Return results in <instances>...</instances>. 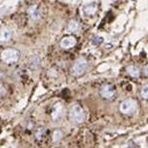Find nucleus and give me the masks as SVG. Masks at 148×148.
Listing matches in <instances>:
<instances>
[{
  "instance_id": "nucleus-1",
  "label": "nucleus",
  "mask_w": 148,
  "mask_h": 148,
  "mask_svg": "<svg viewBox=\"0 0 148 148\" xmlns=\"http://www.w3.org/2000/svg\"><path fill=\"white\" fill-rule=\"evenodd\" d=\"M20 53L18 50L14 49V48H6L0 54V59L6 64H12L15 63L19 60Z\"/></svg>"
},
{
  "instance_id": "nucleus-2",
  "label": "nucleus",
  "mask_w": 148,
  "mask_h": 148,
  "mask_svg": "<svg viewBox=\"0 0 148 148\" xmlns=\"http://www.w3.org/2000/svg\"><path fill=\"white\" fill-rule=\"evenodd\" d=\"M69 118L75 124H80L85 119V112L80 105H73L69 111Z\"/></svg>"
},
{
  "instance_id": "nucleus-3",
  "label": "nucleus",
  "mask_w": 148,
  "mask_h": 148,
  "mask_svg": "<svg viewBox=\"0 0 148 148\" xmlns=\"http://www.w3.org/2000/svg\"><path fill=\"white\" fill-rule=\"evenodd\" d=\"M87 68H88L87 60L85 58H83V57H80V58H78L75 61L72 69H71V72H72L74 76L78 77V76H81L82 74L85 73Z\"/></svg>"
},
{
  "instance_id": "nucleus-4",
  "label": "nucleus",
  "mask_w": 148,
  "mask_h": 148,
  "mask_svg": "<svg viewBox=\"0 0 148 148\" xmlns=\"http://www.w3.org/2000/svg\"><path fill=\"white\" fill-rule=\"evenodd\" d=\"M120 111L126 115H131L137 109V103L133 99H126L120 104Z\"/></svg>"
},
{
  "instance_id": "nucleus-5",
  "label": "nucleus",
  "mask_w": 148,
  "mask_h": 148,
  "mask_svg": "<svg viewBox=\"0 0 148 148\" xmlns=\"http://www.w3.org/2000/svg\"><path fill=\"white\" fill-rule=\"evenodd\" d=\"M100 95L106 99H111L115 95V89H114L113 85L106 84V85L103 86L100 90Z\"/></svg>"
},
{
  "instance_id": "nucleus-6",
  "label": "nucleus",
  "mask_w": 148,
  "mask_h": 148,
  "mask_svg": "<svg viewBox=\"0 0 148 148\" xmlns=\"http://www.w3.org/2000/svg\"><path fill=\"white\" fill-rule=\"evenodd\" d=\"M76 38L74 36H66L62 38L60 41V46L63 49H70L76 45Z\"/></svg>"
},
{
  "instance_id": "nucleus-7",
  "label": "nucleus",
  "mask_w": 148,
  "mask_h": 148,
  "mask_svg": "<svg viewBox=\"0 0 148 148\" xmlns=\"http://www.w3.org/2000/svg\"><path fill=\"white\" fill-rule=\"evenodd\" d=\"M28 15L30 19H32L33 21H37L41 18V11H40L39 7L37 5H33L31 7L28 8Z\"/></svg>"
},
{
  "instance_id": "nucleus-8",
  "label": "nucleus",
  "mask_w": 148,
  "mask_h": 148,
  "mask_svg": "<svg viewBox=\"0 0 148 148\" xmlns=\"http://www.w3.org/2000/svg\"><path fill=\"white\" fill-rule=\"evenodd\" d=\"M63 110H64L63 105L61 103H56L53 106V108H52V112H51L53 120H58L59 118H61V116L63 114Z\"/></svg>"
},
{
  "instance_id": "nucleus-9",
  "label": "nucleus",
  "mask_w": 148,
  "mask_h": 148,
  "mask_svg": "<svg viewBox=\"0 0 148 148\" xmlns=\"http://www.w3.org/2000/svg\"><path fill=\"white\" fill-rule=\"evenodd\" d=\"M12 38V31L11 29L7 28H2L0 30V42L4 43V42H8Z\"/></svg>"
},
{
  "instance_id": "nucleus-10",
  "label": "nucleus",
  "mask_w": 148,
  "mask_h": 148,
  "mask_svg": "<svg viewBox=\"0 0 148 148\" xmlns=\"http://www.w3.org/2000/svg\"><path fill=\"white\" fill-rule=\"evenodd\" d=\"M97 11V4L96 3H89L83 6V13L87 16H92Z\"/></svg>"
},
{
  "instance_id": "nucleus-11",
  "label": "nucleus",
  "mask_w": 148,
  "mask_h": 148,
  "mask_svg": "<svg viewBox=\"0 0 148 148\" xmlns=\"http://www.w3.org/2000/svg\"><path fill=\"white\" fill-rule=\"evenodd\" d=\"M80 29V25H79V22L76 20H71L70 22H69L68 24V28H67V30L69 31V32L71 33H76L78 32Z\"/></svg>"
},
{
  "instance_id": "nucleus-12",
  "label": "nucleus",
  "mask_w": 148,
  "mask_h": 148,
  "mask_svg": "<svg viewBox=\"0 0 148 148\" xmlns=\"http://www.w3.org/2000/svg\"><path fill=\"white\" fill-rule=\"evenodd\" d=\"M126 71L127 73L129 74L130 76L132 77H138L140 75V69L138 68L137 66H134V65H130L126 68Z\"/></svg>"
},
{
  "instance_id": "nucleus-13",
  "label": "nucleus",
  "mask_w": 148,
  "mask_h": 148,
  "mask_svg": "<svg viewBox=\"0 0 148 148\" xmlns=\"http://www.w3.org/2000/svg\"><path fill=\"white\" fill-rule=\"evenodd\" d=\"M40 63H41V60H40L39 56L33 55L30 58V62H29V65H30L31 69H37L38 67L40 66Z\"/></svg>"
},
{
  "instance_id": "nucleus-14",
  "label": "nucleus",
  "mask_w": 148,
  "mask_h": 148,
  "mask_svg": "<svg viewBox=\"0 0 148 148\" xmlns=\"http://www.w3.org/2000/svg\"><path fill=\"white\" fill-rule=\"evenodd\" d=\"M46 132H47V130H46L45 128H43V127L38 128V129L36 130V132H35V138H36L37 140H39V141L42 140V139L45 137Z\"/></svg>"
},
{
  "instance_id": "nucleus-15",
  "label": "nucleus",
  "mask_w": 148,
  "mask_h": 148,
  "mask_svg": "<svg viewBox=\"0 0 148 148\" xmlns=\"http://www.w3.org/2000/svg\"><path fill=\"white\" fill-rule=\"evenodd\" d=\"M140 94H141V96H142V98L148 99V84L147 85H144L142 88H141Z\"/></svg>"
},
{
  "instance_id": "nucleus-16",
  "label": "nucleus",
  "mask_w": 148,
  "mask_h": 148,
  "mask_svg": "<svg viewBox=\"0 0 148 148\" xmlns=\"http://www.w3.org/2000/svg\"><path fill=\"white\" fill-rule=\"evenodd\" d=\"M102 42H103V38L102 37L96 36V37H94L92 39L91 44H92V45H99V44H101Z\"/></svg>"
},
{
  "instance_id": "nucleus-17",
  "label": "nucleus",
  "mask_w": 148,
  "mask_h": 148,
  "mask_svg": "<svg viewBox=\"0 0 148 148\" xmlns=\"http://www.w3.org/2000/svg\"><path fill=\"white\" fill-rule=\"evenodd\" d=\"M62 137V133L60 130H55L53 134V141H58L60 140V138Z\"/></svg>"
},
{
  "instance_id": "nucleus-18",
  "label": "nucleus",
  "mask_w": 148,
  "mask_h": 148,
  "mask_svg": "<svg viewBox=\"0 0 148 148\" xmlns=\"http://www.w3.org/2000/svg\"><path fill=\"white\" fill-rule=\"evenodd\" d=\"M4 91H5V90H4V87L2 86V84H0V97L4 94Z\"/></svg>"
},
{
  "instance_id": "nucleus-19",
  "label": "nucleus",
  "mask_w": 148,
  "mask_h": 148,
  "mask_svg": "<svg viewBox=\"0 0 148 148\" xmlns=\"http://www.w3.org/2000/svg\"><path fill=\"white\" fill-rule=\"evenodd\" d=\"M143 71H144V74H145V75L148 76V65H147V66H145V67H144V70H143Z\"/></svg>"
}]
</instances>
